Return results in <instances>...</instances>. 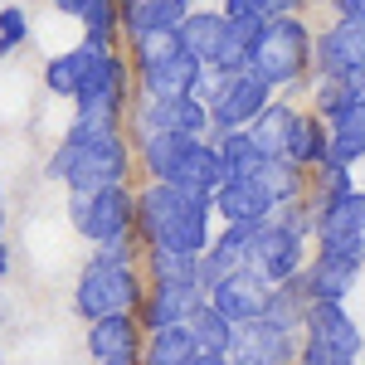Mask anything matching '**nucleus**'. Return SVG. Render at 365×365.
I'll return each instance as SVG.
<instances>
[{
	"instance_id": "17",
	"label": "nucleus",
	"mask_w": 365,
	"mask_h": 365,
	"mask_svg": "<svg viewBox=\"0 0 365 365\" xmlns=\"http://www.w3.org/2000/svg\"><path fill=\"white\" fill-rule=\"evenodd\" d=\"M108 54L113 49H93V44H78V49H68V54L49 58V68H44V83H49V93H58V98H78L88 88V78L108 63Z\"/></svg>"
},
{
	"instance_id": "26",
	"label": "nucleus",
	"mask_w": 365,
	"mask_h": 365,
	"mask_svg": "<svg viewBox=\"0 0 365 365\" xmlns=\"http://www.w3.org/2000/svg\"><path fill=\"white\" fill-rule=\"evenodd\" d=\"M258 29H263V25H249V20H229V34L220 39V49H215V58H210V68H215V73H249Z\"/></svg>"
},
{
	"instance_id": "19",
	"label": "nucleus",
	"mask_w": 365,
	"mask_h": 365,
	"mask_svg": "<svg viewBox=\"0 0 365 365\" xmlns=\"http://www.w3.org/2000/svg\"><path fill=\"white\" fill-rule=\"evenodd\" d=\"M137 346H141L137 322H132L127 312L88 322V351H93V361H127V356H141Z\"/></svg>"
},
{
	"instance_id": "14",
	"label": "nucleus",
	"mask_w": 365,
	"mask_h": 365,
	"mask_svg": "<svg viewBox=\"0 0 365 365\" xmlns=\"http://www.w3.org/2000/svg\"><path fill=\"white\" fill-rule=\"evenodd\" d=\"M229 361L244 365H287L292 361V331L273 327V322H239L234 327V346H229Z\"/></svg>"
},
{
	"instance_id": "30",
	"label": "nucleus",
	"mask_w": 365,
	"mask_h": 365,
	"mask_svg": "<svg viewBox=\"0 0 365 365\" xmlns=\"http://www.w3.org/2000/svg\"><path fill=\"white\" fill-rule=\"evenodd\" d=\"M361 93H365V73H331V78H322V88H317V117L336 122Z\"/></svg>"
},
{
	"instance_id": "4",
	"label": "nucleus",
	"mask_w": 365,
	"mask_h": 365,
	"mask_svg": "<svg viewBox=\"0 0 365 365\" xmlns=\"http://www.w3.org/2000/svg\"><path fill=\"white\" fill-rule=\"evenodd\" d=\"M137 297H141V287H137L132 263H127V244H117V249H98V258L83 268L78 292H73V307H78V317L98 322V317L132 312Z\"/></svg>"
},
{
	"instance_id": "43",
	"label": "nucleus",
	"mask_w": 365,
	"mask_h": 365,
	"mask_svg": "<svg viewBox=\"0 0 365 365\" xmlns=\"http://www.w3.org/2000/svg\"><path fill=\"white\" fill-rule=\"evenodd\" d=\"M58 10H63V15H83L88 5H93V0H54Z\"/></svg>"
},
{
	"instance_id": "34",
	"label": "nucleus",
	"mask_w": 365,
	"mask_h": 365,
	"mask_svg": "<svg viewBox=\"0 0 365 365\" xmlns=\"http://www.w3.org/2000/svg\"><path fill=\"white\" fill-rule=\"evenodd\" d=\"M331 229H365V190H346V195L322 200L317 234H331Z\"/></svg>"
},
{
	"instance_id": "1",
	"label": "nucleus",
	"mask_w": 365,
	"mask_h": 365,
	"mask_svg": "<svg viewBox=\"0 0 365 365\" xmlns=\"http://www.w3.org/2000/svg\"><path fill=\"white\" fill-rule=\"evenodd\" d=\"M215 195L205 190H180L166 180H151L137 195V229L146 234L151 249H175V253H205L215 244Z\"/></svg>"
},
{
	"instance_id": "49",
	"label": "nucleus",
	"mask_w": 365,
	"mask_h": 365,
	"mask_svg": "<svg viewBox=\"0 0 365 365\" xmlns=\"http://www.w3.org/2000/svg\"><path fill=\"white\" fill-rule=\"evenodd\" d=\"M185 5H190V0H185Z\"/></svg>"
},
{
	"instance_id": "40",
	"label": "nucleus",
	"mask_w": 365,
	"mask_h": 365,
	"mask_svg": "<svg viewBox=\"0 0 365 365\" xmlns=\"http://www.w3.org/2000/svg\"><path fill=\"white\" fill-rule=\"evenodd\" d=\"M317 170H322V200L356 190V185H351V166H341V161H331V156H327V161H322Z\"/></svg>"
},
{
	"instance_id": "12",
	"label": "nucleus",
	"mask_w": 365,
	"mask_h": 365,
	"mask_svg": "<svg viewBox=\"0 0 365 365\" xmlns=\"http://www.w3.org/2000/svg\"><path fill=\"white\" fill-rule=\"evenodd\" d=\"M141 132H185V137H210V103L205 98H146L141 103Z\"/></svg>"
},
{
	"instance_id": "27",
	"label": "nucleus",
	"mask_w": 365,
	"mask_h": 365,
	"mask_svg": "<svg viewBox=\"0 0 365 365\" xmlns=\"http://www.w3.org/2000/svg\"><path fill=\"white\" fill-rule=\"evenodd\" d=\"M253 180L263 185V195L273 200V205H297L302 200V166H292L287 156H268L263 166L253 170Z\"/></svg>"
},
{
	"instance_id": "11",
	"label": "nucleus",
	"mask_w": 365,
	"mask_h": 365,
	"mask_svg": "<svg viewBox=\"0 0 365 365\" xmlns=\"http://www.w3.org/2000/svg\"><path fill=\"white\" fill-rule=\"evenodd\" d=\"M312 63L322 68V78H331V73H365V20H341L327 34H317Z\"/></svg>"
},
{
	"instance_id": "8",
	"label": "nucleus",
	"mask_w": 365,
	"mask_h": 365,
	"mask_svg": "<svg viewBox=\"0 0 365 365\" xmlns=\"http://www.w3.org/2000/svg\"><path fill=\"white\" fill-rule=\"evenodd\" d=\"M361 327L346 317L341 302H307L302 317V365H356Z\"/></svg>"
},
{
	"instance_id": "32",
	"label": "nucleus",
	"mask_w": 365,
	"mask_h": 365,
	"mask_svg": "<svg viewBox=\"0 0 365 365\" xmlns=\"http://www.w3.org/2000/svg\"><path fill=\"white\" fill-rule=\"evenodd\" d=\"M151 282H175V287H200V253H175V249H151Z\"/></svg>"
},
{
	"instance_id": "47",
	"label": "nucleus",
	"mask_w": 365,
	"mask_h": 365,
	"mask_svg": "<svg viewBox=\"0 0 365 365\" xmlns=\"http://www.w3.org/2000/svg\"><path fill=\"white\" fill-rule=\"evenodd\" d=\"M122 5H137V0H122Z\"/></svg>"
},
{
	"instance_id": "13",
	"label": "nucleus",
	"mask_w": 365,
	"mask_h": 365,
	"mask_svg": "<svg viewBox=\"0 0 365 365\" xmlns=\"http://www.w3.org/2000/svg\"><path fill=\"white\" fill-rule=\"evenodd\" d=\"M268 292H273L268 278H258L253 268H239V273H229V278H220L215 287H210V302L239 327V322H258V317H263Z\"/></svg>"
},
{
	"instance_id": "7",
	"label": "nucleus",
	"mask_w": 365,
	"mask_h": 365,
	"mask_svg": "<svg viewBox=\"0 0 365 365\" xmlns=\"http://www.w3.org/2000/svg\"><path fill=\"white\" fill-rule=\"evenodd\" d=\"M68 215L83 239L98 249L127 244V234L137 225V195L127 185H103V190H68Z\"/></svg>"
},
{
	"instance_id": "33",
	"label": "nucleus",
	"mask_w": 365,
	"mask_h": 365,
	"mask_svg": "<svg viewBox=\"0 0 365 365\" xmlns=\"http://www.w3.org/2000/svg\"><path fill=\"white\" fill-rule=\"evenodd\" d=\"M78 20H83V44H93V49H113L117 29H122V0H93Z\"/></svg>"
},
{
	"instance_id": "21",
	"label": "nucleus",
	"mask_w": 365,
	"mask_h": 365,
	"mask_svg": "<svg viewBox=\"0 0 365 365\" xmlns=\"http://www.w3.org/2000/svg\"><path fill=\"white\" fill-rule=\"evenodd\" d=\"M229 34V15L225 10H190L180 29H175V39H180V49L185 54H195L200 63H210L215 49H220V39Z\"/></svg>"
},
{
	"instance_id": "18",
	"label": "nucleus",
	"mask_w": 365,
	"mask_h": 365,
	"mask_svg": "<svg viewBox=\"0 0 365 365\" xmlns=\"http://www.w3.org/2000/svg\"><path fill=\"white\" fill-rule=\"evenodd\" d=\"M356 278H361V268L317 253V263H307V268L297 273V287L307 292V302H346V292L356 287Z\"/></svg>"
},
{
	"instance_id": "38",
	"label": "nucleus",
	"mask_w": 365,
	"mask_h": 365,
	"mask_svg": "<svg viewBox=\"0 0 365 365\" xmlns=\"http://www.w3.org/2000/svg\"><path fill=\"white\" fill-rule=\"evenodd\" d=\"M25 39H29V20H25V10H20V5H5V10H0V54L20 49Z\"/></svg>"
},
{
	"instance_id": "28",
	"label": "nucleus",
	"mask_w": 365,
	"mask_h": 365,
	"mask_svg": "<svg viewBox=\"0 0 365 365\" xmlns=\"http://www.w3.org/2000/svg\"><path fill=\"white\" fill-rule=\"evenodd\" d=\"M292 122H297V113H292V108H282V103H268V108H263V113L249 122V137L258 141V151H263V156H287Z\"/></svg>"
},
{
	"instance_id": "16",
	"label": "nucleus",
	"mask_w": 365,
	"mask_h": 365,
	"mask_svg": "<svg viewBox=\"0 0 365 365\" xmlns=\"http://www.w3.org/2000/svg\"><path fill=\"white\" fill-rule=\"evenodd\" d=\"M205 68H210V63H200L195 54L175 49L170 58L141 68V83H146L151 98H200V93H205Z\"/></svg>"
},
{
	"instance_id": "15",
	"label": "nucleus",
	"mask_w": 365,
	"mask_h": 365,
	"mask_svg": "<svg viewBox=\"0 0 365 365\" xmlns=\"http://www.w3.org/2000/svg\"><path fill=\"white\" fill-rule=\"evenodd\" d=\"M215 215L225 225H263L278 215V205L263 195V185L253 175H225L220 190H215Z\"/></svg>"
},
{
	"instance_id": "3",
	"label": "nucleus",
	"mask_w": 365,
	"mask_h": 365,
	"mask_svg": "<svg viewBox=\"0 0 365 365\" xmlns=\"http://www.w3.org/2000/svg\"><path fill=\"white\" fill-rule=\"evenodd\" d=\"M49 175L63 180L68 190H103V185H122L127 180V146L117 132H83L68 127V137L58 141Z\"/></svg>"
},
{
	"instance_id": "42",
	"label": "nucleus",
	"mask_w": 365,
	"mask_h": 365,
	"mask_svg": "<svg viewBox=\"0 0 365 365\" xmlns=\"http://www.w3.org/2000/svg\"><path fill=\"white\" fill-rule=\"evenodd\" d=\"M190 365H234V361H229L225 351H200V356H195Z\"/></svg>"
},
{
	"instance_id": "24",
	"label": "nucleus",
	"mask_w": 365,
	"mask_h": 365,
	"mask_svg": "<svg viewBox=\"0 0 365 365\" xmlns=\"http://www.w3.org/2000/svg\"><path fill=\"white\" fill-rule=\"evenodd\" d=\"M327 127H331V161H341V166L365 161V93Z\"/></svg>"
},
{
	"instance_id": "25",
	"label": "nucleus",
	"mask_w": 365,
	"mask_h": 365,
	"mask_svg": "<svg viewBox=\"0 0 365 365\" xmlns=\"http://www.w3.org/2000/svg\"><path fill=\"white\" fill-rule=\"evenodd\" d=\"M200 356V341L190 331V322H175V327H161L146 341V365H190Z\"/></svg>"
},
{
	"instance_id": "46",
	"label": "nucleus",
	"mask_w": 365,
	"mask_h": 365,
	"mask_svg": "<svg viewBox=\"0 0 365 365\" xmlns=\"http://www.w3.org/2000/svg\"><path fill=\"white\" fill-rule=\"evenodd\" d=\"M0 229H5V210H0Z\"/></svg>"
},
{
	"instance_id": "41",
	"label": "nucleus",
	"mask_w": 365,
	"mask_h": 365,
	"mask_svg": "<svg viewBox=\"0 0 365 365\" xmlns=\"http://www.w3.org/2000/svg\"><path fill=\"white\" fill-rule=\"evenodd\" d=\"M341 20H365V0H327Z\"/></svg>"
},
{
	"instance_id": "20",
	"label": "nucleus",
	"mask_w": 365,
	"mask_h": 365,
	"mask_svg": "<svg viewBox=\"0 0 365 365\" xmlns=\"http://www.w3.org/2000/svg\"><path fill=\"white\" fill-rule=\"evenodd\" d=\"M205 302L200 287H175V282H151V297H146V331H161L175 322H190V312Z\"/></svg>"
},
{
	"instance_id": "31",
	"label": "nucleus",
	"mask_w": 365,
	"mask_h": 365,
	"mask_svg": "<svg viewBox=\"0 0 365 365\" xmlns=\"http://www.w3.org/2000/svg\"><path fill=\"white\" fill-rule=\"evenodd\" d=\"M190 331H195L200 351H225V356H229V346H234V322H229L210 297L190 312Z\"/></svg>"
},
{
	"instance_id": "45",
	"label": "nucleus",
	"mask_w": 365,
	"mask_h": 365,
	"mask_svg": "<svg viewBox=\"0 0 365 365\" xmlns=\"http://www.w3.org/2000/svg\"><path fill=\"white\" fill-rule=\"evenodd\" d=\"M98 365H141V356H127V361H98Z\"/></svg>"
},
{
	"instance_id": "44",
	"label": "nucleus",
	"mask_w": 365,
	"mask_h": 365,
	"mask_svg": "<svg viewBox=\"0 0 365 365\" xmlns=\"http://www.w3.org/2000/svg\"><path fill=\"white\" fill-rule=\"evenodd\" d=\"M10 273V249H5V239H0V278Z\"/></svg>"
},
{
	"instance_id": "39",
	"label": "nucleus",
	"mask_w": 365,
	"mask_h": 365,
	"mask_svg": "<svg viewBox=\"0 0 365 365\" xmlns=\"http://www.w3.org/2000/svg\"><path fill=\"white\" fill-rule=\"evenodd\" d=\"M229 20H249V25H268L273 15H282L278 0H225Z\"/></svg>"
},
{
	"instance_id": "29",
	"label": "nucleus",
	"mask_w": 365,
	"mask_h": 365,
	"mask_svg": "<svg viewBox=\"0 0 365 365\" xmlns=\"http://www.w3.org/2000/svg\"><path fill=\"white\" fill-rule=\"evenodd\" d=\"M215 151H220L225 175H253V170L268 161V156L258 151V141L249 137V127H239V132H215Z\"/></svg>"
},
{
	"instance_id": "2",
	"label": "nucleus",
	"mask_w": 365,
	"mask_h": 365,
	"mask_svg": "<svg viewBox=\"0 0 365 365\" xmlns=\"http://www.w3.org/2000/svg\"><path fill=\"white\" fill-rule=\"evenodd\" d=\"M141 156H146V170L166 185H180V190H205L215 195L220 180H225V166H220V151L210 137H185V132H141Z\"/></svg>"
},
{
	"instance_id": "5",
	"label": "nucleus",
	"mask_w": 365,
	"mask_h": 365,
	"mask_svg": "<svg viewBox=\"0 0 365 365\" xmlns=\"http://www.w3.org/2000/svg\"><path fill=\"white\" fill-rule=\"evenodd\" d=\"M312 39L307 25L297 15H273L268 25L258 29L253 39V73L268 78L273 88H287V83H302V73L312 68Z\"/></svg>"
},
{
	"instance_id": "48",
	"label": "nucleus",
	"mask_w": 365,
	"mask_h": 365,
	"mask_svg": "<svg viewBox=\"0 0 365 365\" xmlns=\"http://www.w3.org/2000/svg\"><path fill=\"white\" fill-rule=\"evenodd\" d=\"M234 365H244V361H234Z\"/></svg>"
},
{
	"instance_id": "37",
	"label": "nucleus",
	"mask_w": 365,
	"mask_h": 365,
	"mask_svg": "<svg viewBox=\"0 0 365 365\" xmlns=\"http://www.w3.org/2000/svg\"><path fill=\"white\" fill-rule=\"evenodd\" d=\"M132 44H137V68H151V63H161V58H170L175 49H180L175 29H161V34H141V39H132Z\"/></svg>"
},
{
	"instance_id": "10",
	"label": "nucleus",
	"mask_w": 365,
	"mask_h": 365,
	"mask_svg": "<svg viewBox=\"0 0 365 365\" xmlns=\"http://www.w3.org/2000/svg\"><path fill=\"white\" fill-rule=\"evenodd\" d=\"M122 93H127V63L117 54H108V63L88 78V88L73 98V127L83 132H117V113H122Z\"/></svg>"
},
{
	"instance_id": "35",
	"label": "nucleus",
	"mask_w": 365,
	"mask_h": 365,
	"mask_svg": "<svg viewBox=\"0 0 365 365\" xmlns=\"http://www.w3.org/2000/svg\"><path fill=\"white\" fill-rule=\"evenodd\" d=\"M302 317H307V292L297 287V278H292V282H273V292H268V307H263V322L297 331V327H302Z\"/></svg>"
},
{
	"instance_id": "23",
	"label": "nucleus",
	"mask_w": 365,
	"mask_h": 365,
	"mask_svg": "<svg viewBox=\"0 0 365 365\" xmlns=\"http://www.w3.org/2000/svg\"><path fill=\"white\" fill-rule=\"evenodd\" d=\"M190 15L185 0H137V5H122V29L141 39V34H161V29H180V20Z\"/></svg>"
},
{
	"instance_id": "22",
	"label": "nucleus",
	"mask_w": 365,
	"mask_h": 365,
	"mask_svg": "<svg viewBox=\"0 0 365 365\" xmlns=\"http://www.w3.org/2000/svg\"><path fill=\"white\" fill-rule=\"evenodd\" d=\"M331 156V127H327V117H302L297 113V122H292V137H287V161L302 170H317L322 161Z\"/></svg>"
},
{
	"instance_id": "6",
	"label": "nucleus",
	"mask_w": 365,
	"mask_h": 365,
	"mask_svg": "<svg viewBox=\"0 0 365 365\" xmlns=\"http://www.w3.org/2000/svg\"><path fill=\"white\" fill-rule=\"evenodd\" d=\"M302 239H307V215L297 205H282L273 220L253 229L249 268L268 282H292L302 273Z\"/></svg>"
},
{
	"instance_id": "9",
	"label": "nucleus",
	"mask_w": 365,
	"mask_h": 365,
	"mask_svg": "<svg viewBox=\"0 0 365 365\" xmlns=\"http://www.w3.org/2000/svg\"><path fill=\"white\" fill-rule=\"evenodd\" d=\"M273 103V83L258 73H215V93H210V122L215 132H239L253 117Z\"/></svg>"
},
{
	"instance_id": "36",
	"label": "nucleus",
	"mask_w": 365,
	"mask_h": 365,
	"mask_svg": "<svg viewBox=\"0 0 365 365\" xmlns=\"http://www.w3.org/2000/svg\"><path fill=\"white\" fill-rule=\"evenodd\" d=\"M317 253H322V258H341V263H351V268H365V229L317 234Z\"/></svg>"
}]
</instances>
